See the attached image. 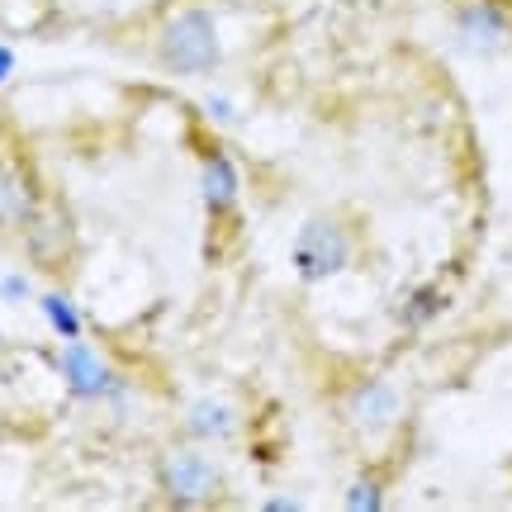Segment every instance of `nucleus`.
<instances>
[{
  "instance_id": "nucleus-9",
  "label": "nucleus",
  "mask_w": 512,
  "mask_h": 512,
  "mask_svg": "<svg viewBox=\"0 0 512 512\" xmlns=\"http://www.w3.org/2000/svg\"><path fill=\"white\" fill-rule=\"evenodd\" d=\"M181 432L190 441H200V446H228V441H238L242 418L228 399H195L185 403Z\"/></svg>"
},
{
  "instance_id": "nucleus-2",
  "label": "nucleus",
  "mask_w": 512,
  "mask_h": 512,
  "mask_svg": "<svg viewBox=\"0 0 512 512\" xmlns=\"http://www.w3.org/2000/svg\"><path fill=\"white\" fill-rule=\"evenodd\" d=\"M157 489L171 508H209V503H219L223 494V470L219 460L200 451V441H190V446H166L162 456H157Z\"/></svg>"
},
{
  "instance_id": "nucleus-14",
  "label": "nucleus",
  "mask_w": 512,
  "mask_h": 512,
  "mask_svg": "<svg viewBox=\"0 0 512 512\" xmlns=\"http://www.w3.org/2000/svg\"><path fill=\"white\" fill-rule=\"evenodd\" d=\"M29 290H34V285H29V275H24V271L0 275V299H5V304H24V299H29Z\"/></svg>"
},
{
  "instance_id": "nucleus-15",
  "label": "nucleus",
  "mask_w": 512,
  "mask_h": 512,
  "mask_svg": "<svg viewBox=\"0 0 512 512\" xmlns=\"http://www.w3.org/2000/svg\"><path fill=\"white\" fill-rule=\"evenodd\" d=\"M204 110H209L214 124H233V100H228V95H209V100H204Z\"/></svg>"
},
{
  "instance_id": "nucleus-5",
  "label": "nucleus",
  "mask_w": 512,
  "mask_h": 512,
  "mask_svg": "<svg viewBox=\"0 0 512 512\" xmlns=\"http://www.w3.org/2000/svg\"><path fill=\"white\" fill-rule=\"evenodd\" d=\"M200 200H204V214L214 223H228L238 214L242 204V171L233 162V152L223 143L204 147L200 152Z\"/></svg>"
},
{
  "instance_id": "nucleus-1",
  "label": "nucleus",
  "mask_w": 512,
  "mask_h": 512,
  "mask_svg": "<svg viewBox=\"0 0 512 512\" xmlns=\"http://www.w3.org/2000/svg\"><path fill=\"white\" fill-rule=\"evenodd\" d=\"M157 67L171 76H209L219 72L223 62V38H219V19L204 5H176L171 15L157 24Z\"/></svg>"
},
{
  "instance_id": "nucleus-16",
  "label": "nucleus",
  "mask_w": 512,
  "mask_h": 512,
  "mask_svg": "<svg viewBox=\"0 0 512 512\" xmlns=\"http://www.w3.org/2000/svg\"><path fill=\"white\" fill-rule=\"evenodd\" d=\"M15 67H19V57H15V48L10 43H0V86L15 76Z\"/></svg>"
},
{
  "instance_id": "nucleus-10",
  "label": "nucleus",
  "mask_w": 512,
  "mask_h": 512,
  "mask_svg": "<svg viewBox=\"0 0 512 512\" xmlns=\"http://www.w3.org/2000/svg\"><path fill=\"white\" fill-rule=\"evenodd\" d=\"M24 238V247H29V256H34L38 266H62V256H67V242H72V223L57 214L53 204H43L34 219H29V228L19 233Z\"/></svg>"
},
{
  "instance_id": "nucleus-17",
  "label": "nucleus",
  "mask_w": 512,
  "mask_h": 512,
  "mask_svg": "<svg viewBox=\"0 0 512 512\" xmlns=\"http://www.w3.org/2000/svg\"><path fill=\"white\" fill-rule=\"evenodd\" d=\"M261 512H304V498H266Z\"/></svg>"
},
{
  "instance_id": "nucleus-11",
  "label": "nucleus",
  "mask_w": 512,
  "mask_h": 512,
  "mask_svg": "<svg viewBox=\"0 0 512 512\" xmlns=\"http://www.w3.org/2000/svg\"><path fill=\"white\" fill-rule=\"evenodd\" d=\"M38 313H43V323L53 328L57 342H76V337H86V318H81V309H76L72 294H62V290L38 294Z\"/></svg>"
},
{
  "instance_id": "nucleus-7",
  "label": "nucleus",
  "mask_w": 512,
  "mask_h": 512,
  "mask_svg": "<svg viewBox=\"0 0 512 512\" xmlns=\"http://www.w3.org/2000/svg\"><path fill=\"white\" fill-rule=\"evenodd\" d=\"M342 413H347V422L361 432V437H384L389 427H399L403 399H399V389H394L389 380H361L347 394Z\"/></svg>"
},
{
  "instance_id": "nucleus-13",
  "label": "nucleus",
  "mask_w": 512,
  "mask_h": 512,
  "mask_svg": "<svg viewBox=\"0 0 512 512\" xmlns=\"http://www.w3.org/2000/svg\"><path fill=\"white\" fill-rule=\"evenodd\" d=\"M384 479L380 475H356L347 484V494H342V508L347 512H384Z\"/></svg>"
},
{
  "instance_id": "nucleus-4",
  "label": "nucleus",
  "mask_w": 512,
  "mask_h": 512,
  "mask_svg": "<svg viewBox=\"0 0 512 512\" xmlns=\"http://www.w3.org/2000/svg\"><path fill=\"white\" fill-rule=\"evenodd\" d=\"M57 375H62V389H67L76 403H119L128 394V380L119 375V366H114L110 356H100L86 337L62 342V351H57Z\"/></svg>"
},
{
  "instance_id": "nucleus-12",
  "label": "nucleus",
  "mask_w": 512,
  "mask_h": 512,
  "mask_svg": "<svg viewBox=\"0 0 512 512\" xmlns=\"http://www.w3.org/2000/svg\"><path fill=\"white\" fill-rule=\"evenodd\" d=\"M451 309V294L441 290V285H418V290H408L403 294V304H399V323L403 328H432L441 313Z\"/></svg>"
},
{
  "instance_id": "nucleus-6",
  "label": "nucleus",
  "mask_w": 512,
  "mask_h": 512,
  "mask_svg": "<svg viewBox=\"0 0 512 512\" xmlns=\"http://www.w3.org/2000/svg\"><path fill=\"white\" fill-rule=\"evenodd\" d=\"M38 209H43V190H38L34 171L15 152H0V238L24 233Z\"/></svg>"
},
{
  "instance_id": "nucleus-3",
  "label": "nucleus",
  "mask_w": 512,
  "mask_h": 512,
  "mask_svg": "<svg viewBox=\"0 0 512 512\" xmlns=\"http://www.w3.org/2000/svg\"><path fill=\"white\" fill-rule=\"evenodd\" d=\"M356 256V242H351V228L332 214H313V219L299 223V233L290 242V266L304 285H323V280H337V275L351 266Z\"/></svg>"
},
{
  "instance_id": "nucleus-8",
  "label": "nucleus",
  "mask_w": 512,
  "mask_h": 512,
  "mask_svg": "<svg viewBox=\"0 0 512 512\" xmlns=\"http://www.w3.org/2000/svg\"><path fill=\"white\" fill-rule=\"evenodd\" d=\"M512 38V19L498 0H465L456 10V43L475 57H494Z\"/></svg>"
}]
</instances>
